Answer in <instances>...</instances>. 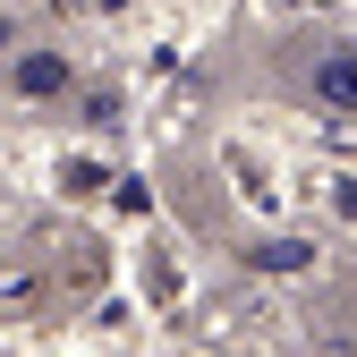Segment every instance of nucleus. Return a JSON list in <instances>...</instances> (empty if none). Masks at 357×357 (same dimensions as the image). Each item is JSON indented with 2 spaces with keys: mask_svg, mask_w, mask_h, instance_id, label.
Instances as JSON below:
<instances>
[{
  "mask_svg": "<svg viewBox=\"0 0 357 357\" xmlns=\"http://www.w3.org/2000/svg\"><path fill=\"white\" fill-rule=\"evenodd\" d=\"M315 102H332V111H357V52H332V60L315 68Z\"/></svg>",
  "mask_w": 357,
  "mask_h": 357,
  "instance_id": "f257e3e1",
  "label": "nucleus"
},
{
  "mask_svg": "<svg viewBox=\"0 0 357 357\" xmlns=\"http://www.w3.org/2000/svg\"><path fill=\"white\" fill-rule=\"evenodd\" d=\"M17 85H26V94H52V85H68V68H60V60H26Z\"/></svg>",
  "mask_w": 357,
  "mask_h": 357,
  "instance_id": "f03ea898",
  "label": "nucleus"
}]
</instances>
